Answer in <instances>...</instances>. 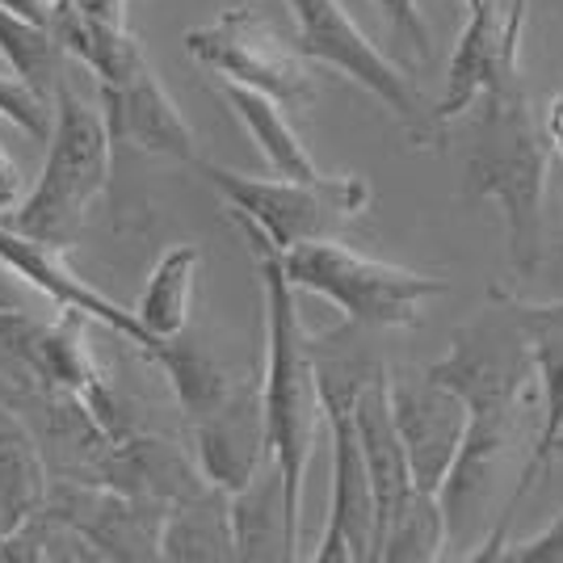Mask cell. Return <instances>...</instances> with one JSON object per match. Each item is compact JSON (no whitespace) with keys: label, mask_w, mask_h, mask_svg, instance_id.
I'll return each instance as SVG.
<instances>
[{"label":"cell","mask_w":563,"mask_h":563,"mask_svg":"<svg viewBox=\"0 0 563 563\" xmlns=\"http://www.w3.org/2000/svg\"><path fill=\"white\" fill-rule=\"evenodd\" d=\"M424 375L438 378L467 404V429L438 500L446 514V551L454 547L471 555V547H479L496 521V493L505 484V467L517 442L526 438V412L539 387L534 357L514 332L475 324L454 332L446 357H438Z\"/></svg>","instance_id":"1"},{"label":"cell","mask_w":563,"mask_h":563,"mask_svg":"<svg viewBox=\"0 0 563 563\" xmlns=\"http://www.w3.org/2000/svg\"><path fill=\"white\" fill-rule=\"evenodd\" d=\"M240 235L249 240V253L261 269L265 286V378H261V408H265V442L269 459L282 471V496H286V526L295 547L303 542V479L316 433L324 424L320 408V387H316V366H311V332L299 320L295 307V286L282 274L278 249L265 235L228 211Z\"/></svg>","instance_id":"2"},{"label":"cell","mask_w":563,"mask_h":563,"mask_svg":"<svg viewBox=\"0 0 563 563\" xmlns=\"http://www.w3.org/2000/svg\"><path fill=\"white\" fill-rule=\"evenodd\" d=\"M484 110L475 122V143L467 152V194L500 207L509 261L521 278H534L547 244V173L551 143L542 135L521 71L500 80L479 97Z\"/></svg>","instance_id":"3"},{"label":"cell","mask_w":563,"mask_h":563,"mask_svg":"<svg viewBox=\"0 0 563 563\" xmlns=\"http://www.w3.org/2000/svg\"><path fill=\"white\" fill-rule=\"evenodd\" d=\"M110 165H114V143L106 135L97 101H89L64 76L55 89V118H51L43 177L25 198H18L0 214V223L68 253L80 240L89 207L110 186Z\"/></svg>","instance_id":"4"},{"label":"cell","mask_w":563,"mask_h":563,"mask_svg":"<svg viewBox=\"0 0 563 563\" xmlns=\"http://www.w3.org/2000/svg\"><path fill=\"white\" fill-rule=\"evenodd\" d=\"M282 274L295 290H311L366 329H421L424 303L450 286L433 274L362 257L341 240H307L278 253Z\"/></svg>","instance_id":"5"},{"label":"cell","mask_w":563,"mask_h":563,"mask_svg":"<svg viewBox=\"0 0 563 563\" xmlns=\"http://www.w3.org/2000/svg\"><path fill=\"white\" fill-rule=\"evenodd\" d=\"M194 168L211 181L228 211L249 219L278 253L307 244V240H336L357 214L371 207V181L366 177H316V181H295V177H249L232 173L211 161H194Z\"/></svg>","instance_id":"6"},{"label":"cell","mask_w":563,"mask_h":563,"mask_svg":"<svg viewBox=\"0 0 563 563\" xmlns=\"http://www.w3.org/2000/svg\"><path fill=\"white\" fill-rule=\"evenodd\" d=\"M186 51L219 80L274 97L278 106H307L316 97V71L295 34H286L261 0H232L214 22L189 25Z\"/></svg>","instance_id":"7"},{"label":"cell","mask_w":563,"mask_h":563,"mask_svg":"<svg viewBox=\"0 0 563 563\" xmlns=\"http://www.w3.org/2000/svg\"><path fill=\"white\" fill-rule=\"evenodd\" d=\"M290 18H295V43L311 64L350 76L353 85H362L371 97H378L391 114L404 122V131L417 143H433L429 126V106L421 93L408 85V76L383 55V51L357 30L341 0H286Z\"/></svg>","instance_id":"8"},{"label":"cell","mask_w":563,"mask_h":563,"mask_svg":"<svg viewBox=\"0 0 563 563\" xmlns=\"http://www.w3.org/2000/svg\"><path fill=\"white\" fill-rule=\"evenodd\" d=\"M514 311L521 332H526V341H530V357H534V378H539L542 387V421L534 429V438H530V450H526L521 467H517L514 488L500 500V514L488 526L484 542L471 551V560L479 563L500 560L517 509L526 505V496L539 488V479L555 463L563 442V299L560 303H521V299H514Z\"/></svg>","instance_id":"9"},{"label":"cell","mask_w":563,"mask_h":563,"mask_svg":"<svg viewBox=\"0 0 563 563\" xmlns=\"http://www.w3.org/2000/svg\"><path fill=\"white\" fill-rule=\"evenodd\" d=\"M43 509L71 526L101 560H161L165 500L122 493L93 479H71L51 484Z\"/></svg>","instance_id":"10"},{"label":"cell","mask_w":563,"mask_h":563,"mask_svg":"<svg viewBox=\"0 0 563 563\" xmlns=\"http://www.w3.org/2000/svg\"><path fill=\"white\" fill-rule=\"evenodd\" d=\"M0 261H4L38 299H47L55 311H76V316H85L97 329L131 341V345H135L143 357H152V362L165 353L168 341L147 336L131 307L114 303L110 295H101L97 286H89V282L80 278L68 265V257H64V249L43 244V240H30V235L13 232V228L0 223Z\"/></svg>","instance_id":"11"},{"label":"cell","mask_w":563,"mask_h":563,"mask_svg":"<svg viewBox=\"0 0 563 563\" xmlns=\"http://www.w3.org/2000/svg\"><path fill=\"white\" fill-rule=\"evenodd\" d=\"M387 404H391V421H396L399 446L408 459L412 488L442 493V479H446L459 442H463V429H467V404L424 371L387 378Z\"/></svg>","instance_id":"12"},{"label":"cell","mask_w":563,"mask_h":563,"mask_svg":"<svg viewBox=\"0 0 563 563\" xmlns=\"http://www.w3.org/2000/svg\"><path fill=\"white\" fill-rule=\"evenodd\" d=\"M97 110L106 122V135L114 147H135L143 156H168L194 165L198 161V140L177 101L161 85L156 68L140 55L118 80L97 85Z\"/></svg>","instance_id":"13"},{"label":"cell","mask_w":563,"mask_h":563,"mask_svg":"<svg viewBox=\"0 0 563 563\" xmlns=\"http://www.w3.org/2000/svg\"><path fill=\"white\" fill-rule=\"evenodd\" d=\"M189 433H194L202 479L223 488V493H240L261 471V463L269 459L261 383L235 378L228 396L189 421Z\"/></svg>","instance_id":"14"},{"label":"cell","mask_w":563,"mask_h":563,"mask_svg":"<svg viewBox=\"0 0 563 563\" xmlns=\"http://www.w3.org/2000/svg\"><path fill=\"white\" fill-rule=\"evenodd\" d=\"M500 34H505V9L496 0H484L467 9V25L454 43V55H450V80L446 93L429 106V126H433V143L442 140L450 122L459 114H467L479 97L496 89L500 80L517 76V64L505 59V47H500Z\"/></svg>","instance_id":"15"},{"label":"cell","mask_w":563,"mask_h":563,"mask_svg":"<svg viewBox=\"0 0 563 563\" xmlns=\"http://www.w3.org/2000/svg\"><path fill=\"white\" fill-rule=\"evenodd\" d=\"M387 378L391 375L383 371L353 399V429H357V446H362V459H366L371 496H375V542L383 539V530H387L391 514L399 509V500L412 493L408 459H404L396 421H391V404H387Z\"/></svg>","instance_id":"16"},{"label":"cell","mask_w":563,"mask_h":563,"mask_svg":"<svg viewBox=\"0 0 563 563\" xmlns=\"http://www.w3.org/2000/svg\"><path fill=\"white\" fill-rule=\"evenodd\" d=\"M232 493L198 484L194 493L168 500L161 521V560H235Z\"/></svg>","instance_id":"17"},{"label":"cell","mask_w":563,"mask_h":563,"mask_svg":"<svg viewBox=\"0 0 563 563\" xmlns=\"http://www.w3.org/2000/svg\"><path fill=\"white\" fill-rule=\"evenodd\" d=\"M232 542L235 560H299V547L286 526V496H282V471L265 459L261 471L232 493Z\"/></svg>","instance_id":"18"},{"label":"cell","mask_w":563,"mask_h":563,"mask_svg":"<svg viewBox=\"0 0 563 563\" xmlns=\"http://www.w3.org/2000/svg\"><path fill=\"white\" fill-rule=\"evenodd\" d=\"M47 459L38 450L34 429L0 399V521L13 530L18 521L47 505Z\"/></svg>","instance_id":"19"},{"label":"cell","mask_w":563,"mask_h":563,"mask_svg":"<svg viewBox=\"0 0 563 563\" xmlns=\"http://www.w3.org/2000/svg\"><path fill=\"white\" fill-rule=\"evenodd\" d=\"M219 93L232 106V114L244 122V131L253 135V143L261 147V156L274 165L278 177H295V181H316V177H324L274 97L257 93V89H244V85H235V80H219Z\"/></svg>","instance_id":"20"},{"label":"cell","mask_w":563,"mask_h":563,"mask_svg":"<svg viewBox=\"0 0 563 563\" xmlns=\"http://www.w3.org/2000/svg\"><path fill=\"white\" fill-rule=\"evenodd\" d=\"M198 265H202V249L198 244H173L165 257L156 261V269L147 274L140 303L131 307L147 336L173 341V336L186 332L189 307H194V286H198Z\"/></svg>","instance_id":"21"},{"label":"cell","mask_w":563,"mask_h":563,"mask_svg":"<svg viewBox=\"0 0 563 563\" xmlns=\"http://www.w3.org/2000/svg\"><path fill=\"white\" fill-rule=\"evenodd\" d=\"M446 555V514L438 493H412L399 500L383 539L375 542V560L387 563H433Z\"/></svg>","instance_id":"22"},{"label":"cell","mask_w":563,"mask_h":563,"mask_svg":"<svg viewBox=\"0 0 563 563\" xmlns=\"http://www.w3.org/2000/svg\"><path fill=\"white\" fill-rule=\"evenodd\" d=\"M0 59L9 64L13 76H22L25 85H34L38 93L55 97L59 80L68 76V55L55 43L47 22H30L9 9H0Z\"/></svg>","instance_id":"23"},{"label":"cell","mask_w":563,"mask_h":563,"mask_svg":"<svg viewBox=\"0 0 563 563\" xmlns=\"http://www.w3.org/2000/svg\"><path fill=\"white\" fill-rule=\"evenodd\" d=\"M0 118L13 122L25 135L47 143L51 118H55V97L38 93L34 85H25L22 76H13V71H0Z\"/></svg>","instance_id":"24"},{"label":"cell","mask_w":563,"mask_h":563,"mask_svg":"<svg viewBox=\"0 0 563 563\" xmlns=\"http://www.w3.org/2000/svg\"><path fill=\"white\" fill-rule=\"evenodd\" d=\"M387 18V30H391V43L404 55L408 68L417 64H429L433 59V34H429V22L421 13V0H375Z\"/></svg>","instance_id":"25"},{"label":"cell","mask_w":563,"mask_h":563,"mask_svg":"<svg viewBox=\"0 0 563 563\" xmlns=\"http://www.w3.org/2000/svg\"><path fill=\"white\" fill-rule=\"evenodd\" d=\"M509 551H500V560L509 563H563V514L526 542H505Z\"/></svg>","instance_id":"26"},{"label":"cell","mask_w":563,"mask_h":563,"mask_svg":"<svg viewBox=\"0 0 563 563\" xmlns=\"http://www.w3.org/2000/svg\"><path fill=\"white\" fill-rule=\"evenodd\" d=\"M34 299L38 295L0 261V311H34Z\"/></svg>","instance_id":"27"},{"label":"cell","mask_w":563,"mask_h":563,"mask_svg":"<svg viewBox=\"0 0 563 563\" xmlns=\"http://www.w3.org/2000/svg\"><path fill=\"white\" fill-rule=\"evenodd\" d=\"M526 18H530V0H509V9H505V34H500V47H505V59H509V64H517V55H521Z\"/></svg>","instance_id":"28"},{"label":"cell","mask_w":563,"mask_h":563,"mask_svg":"<svg viewBox=\"0 0 563 563\" xmlns=\"http://www.w3.org/2000/svg\"><path fill=\"white\" fill-rule=\"evenodd\" d=\"M18 198H22V173H18V161L9 156V147L0 140V214L9 211Z\"/></svg>","instance_id":"29"},{"label":"cell","mask_w":563,"mask_h":563,"mask_svg":"<svg viewBox=\"0 0 563 563\" xmlns=\"http://www.w3.org/2000/svg\"><path fill=\"white\" fill-rule=\"evenodd\" d=\"M59 0H0V9L18 13V18H30V22H51Z\"/></svg>","instance_id":"30"},{"label":"cell","mask_w":563,"mask_h":563,"mask_svg":"<svg viewBox=\"0 0 563 563\" xmlns=\"http://www.w3.org/2000/svg\"><path fill=\"white\" fill-rule=\"evenodd\" d=\"M542 135L551 143V152L563 161V97L551 101V110H547V131H542Z\"/></svg>","instance_id":"31"},{"label":"cell","mask_w":563,"mask_h":563,"mask_svg":"<svg viewBox=\"0 0 563 563\" xmlns=\"http://www.w3.org/2000/svg\"><path fill=\"white\" fill-rule=\"evenodd\" d=\"M0 539H4V521H0Z\"/></svg>","instance_id":"32"}]
</instances>
